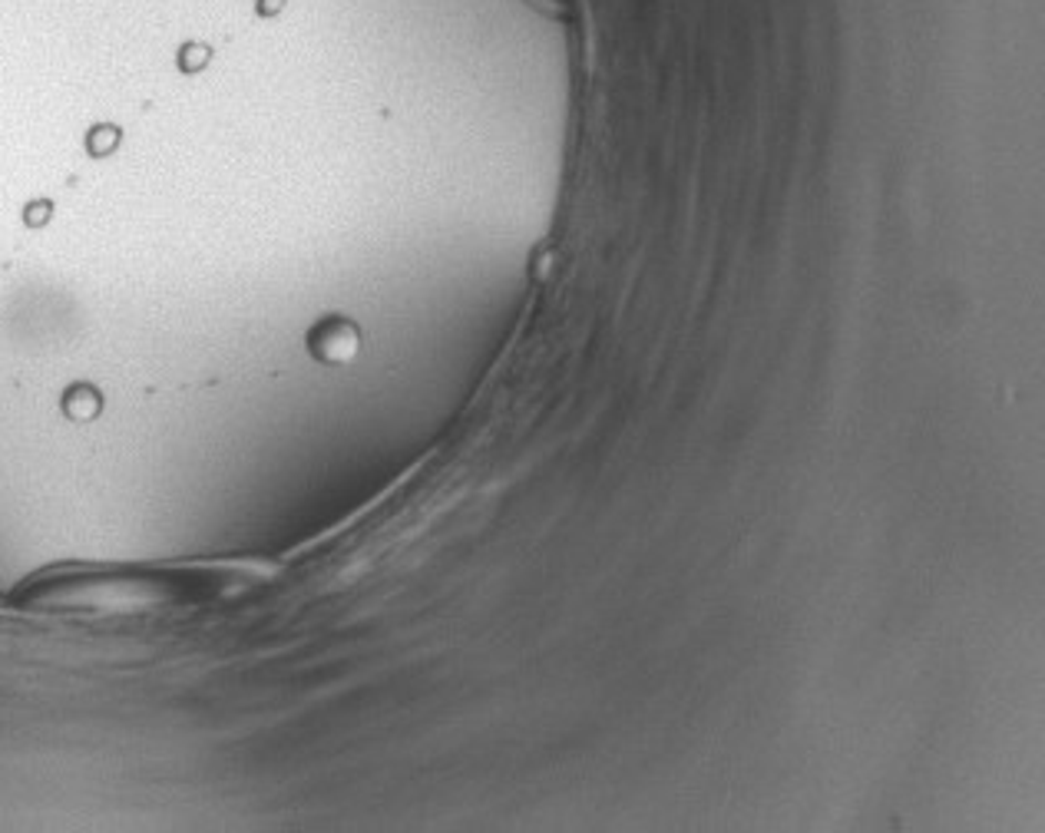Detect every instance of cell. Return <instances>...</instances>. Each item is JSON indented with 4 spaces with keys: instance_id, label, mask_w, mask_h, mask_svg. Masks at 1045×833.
<instances>
[{
    "instance_id": "cell-1",
    "label": "cell",
    "mask_w": 1045,
    "mask_h": 833,
    "mask_svg": "<svg viewBox=\"0 0 1045 833\" xmlns=\"http://www.w3.org/2000/svg\"><path fill=\"white\" fill-rule=\"evenodd\" d=\"M311 351H315L321 361L341 364V361H348V358L358 351V331H355L348 321L321 325V328L311 335Z\"/></svg>"
}]
</instances>
